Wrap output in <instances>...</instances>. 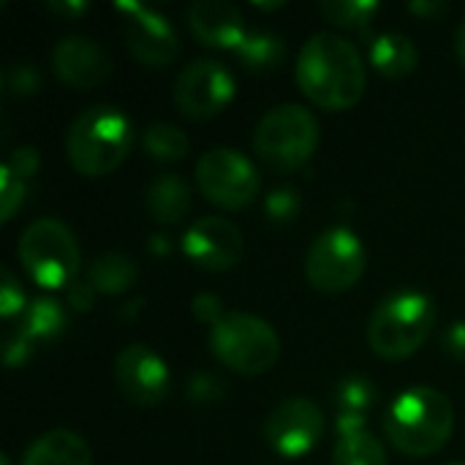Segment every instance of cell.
<instances>
[{
  "mask_svg": "<svg viewBox=\"0 0 465 465\" xmlns=\"http://www.w3.org/2000/svg\"><path fill=\"white\" fill-rule=\"evenodd\" d=\"M134 144V125L117 109L95 104L84 109L68 128L65 153L74 169L84 177L112 174Z\"/></svg>",
  "mask_w": 465,
  "mask_h": 465,
  "instance_id": "3957f363",
  "label": "cell"
},
{
  "mask_svg": "<svg viewBox=\"0 0 465 465\" xmlns=\"http://www.w3.org/2000/svg\"><path fill=\"white\" fill-rule=\"evenodd\" d=\"M436 302L422 292H398L387 297L368 322V343L381 360H406L417 354L436 330Z\"/></svg>",
  "mask_w": 465,
  "mask_h": 465,
  "instance_id": "277c9868",
  "label": "cell"
},
{
  "mask_svg": "<svg viewBox=\"0 0 465 465\" xmlns=\"http://www.w3.org/2000/svg\"><path fill=\"white\" fill-rule=\"evenodd\" d=\"M65 327H68L65 308L57 300L44 297V300H35L25 311V324H22L19 332H25L35 343V341H54L57 335L65 332Z\"/></svg>",
  "mask_w": 465,
  "mask_h": 465,
  "instance_id": "603a6c76",
  "label": "cell"
},
{
  "mask_svg": "<svg viewBox=\"0 0 465 465\" xmlns=\"http://www.w3.org/2000/svg\"><path fill=\"white\" fill-rule=\"evenodd\" d=\"M19 259L27 275L44 289L71 286L79 272L76 237L57 218H38L22 232Z\"/></svg>",
  "mask_w": 465,
  "mask_h": 465,
  "instance_id": "52a82bcc",
  "label": "cell"
},
{
  "mask_svg": "<svg viewBox=\"0 0 465 465\" xmlns=\"http://www.w3.org/2000/svg\"><path fill=\"white\" fill-rule=\"evenodd\" d=\"M114 379L120 392L136 406H155L169 392V371L163 360L142 343L125 346L117 354Z\"/></svg>",
  "mask_w": 465,
  "mask_h": 465,
  "instance_id": "4fadbf2b",
  "label": "cell"
},
{
  "mask_svg": "<svg viewBox=\"0 0 465 465\" xmlns=\"http://www.w3.org/2000/svg\"><path fill=\"white\" fill-rule=\"evenodd\" d=\"M332 465H387V452L376 436L357 430L338 439Z\"/></svg>",
  "mask_w": 465,
  "mask_h": 465,
  "instance_id": "cb8c5ba5",
  "label": "cell"
},
{
  "mask_svg": "<svg viewBox=\"0 0 465 465\" xmlns=\"http://www.w3.org/2000/svg\"><path fill=\"white\" fill-rule=\"evenodd\" d=\"M16 177H22L25 183L38 172V153L33 150V147H19L14 155H11V161L5 163Z\"/></svg>",
  "mask_w": 465,
  "mask_h": 465,
  "instance_id": "1f68e13d",
  "label": "cell"
},
{
  "mask_svg": "<svg viewBox=\"0 0 465 465\" xmlns=\"http://www.w3.org/2000/svg\"><path fill=\"white\" fill-rule=\"evenodd\" d=\"M93 286L90 283H71L68 286V302L76 308V311H84V308H90L93 305Z\"/></svg>",
  "mask_w": 465,
  "mask_h": 465,
  "instance_id": "d590c367",
  "label": "cell"
},
{
  "mask_svg": "<svg viewBox=\"0 0 465 465\" xmlns=\"http://www.w3.org/2000/svg\"><path fill=\"white\" fill-rule=\"evenodd\" d=\"M444 351L455 360H465V322H455L444 335Z\"/></svg>",
  "mask_w": 465,
  "mask_h": 465,
  "instance_id": "e575fe53",
  "label": "cell"
},
{
  "mask_svg": "<svg viewBox=\"0 0 465 465\" xmlns=\"http://www.w3.org/2000/svg\"><path fill=\"white\" fill-rule=\"evenodd\" d=\"M27 193V183L22 177H16L8 166H3V196H0V207H3V221H11L14 213L22 207Z\"/></svg>",
  "mask_w": 465,
  "mask_h": 465,
  "instance_id": "f1b7e54d",
  "label": "cell"
},
{
  "mask_svg": "<svg viewBox=\"0 0 465 465\" xmlns=\"http://www.w3.org/2000/svg\"><path fill=\"white\" fill-rule=\"evenodd\" d=\"M379 11L373 0H327L322 3V14L338 27H365Z\"/></svg>",
  "mask_w": 465,
  "mask_h": 465,
  "instance_id": "484cf974",
  "label": "cell"
},
{
  "mask_svg": "<svg viewBox=\"0 0 465 465\" xmlns=\"http://www.w3.org/2000/svg\"><path fill=\"white\" fill-rule=\"evenodd\" d=\"M150 251H155V253H166V251H169L166 237H153V240H150Z\"/></svg>",
  "mask_w": 465,
  "mask_h": 465,
  "instance_id": "ab89813d",
  "label": "cell"
},
{
  "mask_svg": "<svg viewBox=\"0 0 465 465\" xmlns=\"http://www.w3.org/2000/svg\"><path fill=\"white\" fill-rule=\"evenodd\" d=\"M221 390H223L221 381H215L213 376H196L188 384V392H191L193 401H218L221 398Z\"/></svg>",
  "mask_w": 465,
  "mask_h": 465,
  "instance_id": "836d02e7",
  "label": "cell"
},
{
  "mask_svg": "<svg viewBox=\"0 0 465 465\" xmlns=\"http://www.w3.org/2000/svg\"><path fill=\"white\" fill-rule=\"evenodd\" d=\"M193 316L204 324H218L223 316H221V300L215 294H196L193 297Z\"/></svg>",
  "mask_w": 465,
  "mask_h": 465,
  "instance_id": "d6a6232c",
  "label": "cell"
},
{
  "mask_svg": "<svg viewBox=\"0 0 465 465\" xmlns=\"http://www.w3.org/2000/svg\"><path fill=\"white\" fill-rule=\"evenodd\" d=\"M384 430L398 452L409 458H428L447 447L455 430V409L444 392L414 387L390 406Z\"/></svg>",
  "mask_w": 465,
  "mask_h": 465,
  "instance_id": "7a4b0ae2",
  "label": "cell"
},
{
  "mask_svg": "<svg viewBox=\"0 0 465 465\" xmlns=\"http://www.w3.org/2000/svg\"><path fill=\"white\" fill-rule=\"evenodd\" d=\"M0 465H11V460H8V455H0Z\"/></svg>",
  "mask_w": 465,
  "mask_h": 465,
  "instance_id": "b9f144b4",
  "label": "cell"
},
{
  "mask_svg": "<svg viewBox=\"0 0 465 465\" xmlns=\"http://www.w3.org/2000/svg\"><path fill=\"white\" fill-rule=\"evenodd\" d=\"M365 267H368V251L362 240L343 226H332L322 232L305 256V275L311 286L324 294L349 292L365 275Z\"/></svg>",
  "mask_w": 465,
  "mask_h": 465,
  "instance_id": "ba28073f",
  "label": "cell"
},
{
  "mask_svg": "<svg viewBox=\"0 0 465 465\" xmlns=\"http://www.w3.org/2000/svg\"><path fill=\"white\" fill-rule=\"evenodd\" d=\"M142 147L155 161H180L188 155V136L169 123H155L144 131Z\"/></svg>",
  "mask_w": 465,
  "mask_h": 465,
  "instance_id": "d4e9b609",
  "label": "cell"
},
{
  "mask_svg": "<svg viewBox=\"0 0 465 465\" xmlns=\"http://www.w3.org/2000/svg\"><path fill=\"white\" fill-rule=\"evenodd\" d=\"M38 87V71L30 63H11L3 71V93L8 95H30Z\"/></svg>",
  "mask_w": 465,
  "mask_h": 465,
  "instance_id": "4316f807",
  "label": "cell"
},
{
  "mask_svg": "<svg viewBox=\"0 0 465 465\" xmlns=\"http://www.w3.org/2000/svg\"><path fill=\"white\" fill-rule=\"evenodd\" d=\"M365 82V63L343 35L316 33L297 57V84L322 109H351L362 98Z\"/></svg>",
  "mask_w": 465,
  "mask_h": 465,
  "instance_id": "6da1fadb",
  "label": "cell"
},
{
  "mask_svg": "<svg viewBox=\"0 0 465 465\" xmlns=\"http://www.w3.org/2000/svg\"><path fill=\"white\" fill-rule=\"evenodd\" d=\"M52 65H54V74L60 76V82H65L76 90L98 87L112 74L109 52L87 35L60 38L52 52Z\"/></svg>",
  "mask_w": 465,
  "mask_h": 465,
  "instance_id": "9a60e30c",
  "label": "cell"
},
{
  "mask_svg": "<svg viewBox=\"0 0 465 465\" xmlns=\"http://www.w3.org/2000/svg\"><path fill=\"white\" fill-rule=\"evenodd\" d=\"M183 248L196 267L207 272H223L232 270L242 256V232L226 218L207 215L188 229Z\"/></svg>",
  "mask_w": 465,
  "mask_h": 465,
  "instance_id": "5bb4252c",
  "label": "cell"
},
{
  "mask_svg": "<svg viewBox=\"0 0 465 465\" xmlns=\"http://www.w3.org/2000/svg\"><path fill=\"white\" fill-rule=\"evenodd\" d=\"M191 210V188L177 174H158L147 185V213L169 226L188 215Z\"/></svg>",
  "mask_w": 465,
  "mask_h": 465,
  "instance_id": "d6986e66",
  "label": "cell"
},
{
  "mask_svg": "<svg viewBox=\"0 0 465 465\" xmlns=\"http://www.w3.org/2000/svg\"><path fill=\"white\" fill-rule=\"evenodd\" d=\"M324 414L308 398H289L275 406L264 422L267 444L283 458H302L308 455L324 436Z\"/></svg>",
  "mask_w": 465,
  "mask_h": 465,
  "instance_id": "8fae6325",
  "label": "cell"
},
{
  "mask_svg": "<svg viewBox=\"0 0 465 465\" xmlns=\"http://www.w3.org/2000/svg\"><path fill=\"white\" fill-rule=\"evenodd\" d=\"M22 465H93V455L79 433L49 430L30 444Z\"/></svg>",
  "mask_w": 465,
  "mask_h": 465,
  "instance_id": "e0dca14e",
  "label": "cell"
},
{
  "mask_svg": "<svg viewBox=\"0 0 465 465\" xmlns=\"http://www.w3.org/2000/svg\"><path fill=\"white\" fill-rule=\"evenodd\" d=\"M49 8H54L65 16H76L82 11H87V3H49Z\"/></svg>",
  "mask_w": 465,
  "mask_h": 465,
  "instance_id": "74e56055",
  "label": "cell"
},
{
  "mask_svg": "<svg viewBox=\"0 0 465 465\" xmlns=\"http://www.w3.org/2000/svg\"><path fill=\"white\" fill-rule=\"evenodd\" d=\"M237 54L242 65L253 74H267L275 71L283 57H286V41L275 33H248L242 44L237 46Z\"/></svg>",
  "mask_w": 465,
  "mask_h": 465,
  "instance_id": "7402d4cb",
  "label": "cell"
},
{
  "mask_svg": "<svg viewBox=\"0 0 465 465\" xmlns=\"http://www.w3.org/2000/svg\"><path fill=\"white\" fill-rule=\"evenodd\" d=\"M409 11L422 14V16H439V14H447V5L444 3H411Z\"/></svg>",
  "mask_w": 465,
  "mask_h": 465,
  "instance_id": "8d00e7d4",
  "label": "cell"
},
{
  "mask_svg": "<svg viewBox=\"0 0 465 465\" xmlns=\"http://www.w3.org/2000/svg\"><path fill=\"white\" fill-rule=\"evenodd\" d=\"M125 14V44L131 54L150 68L169 65L180 52V38L172 22L142 3H117Z\"/></svg>",
  "mask_w": 465,
  "mask_h": 465,
  "instance_id": "7c38bea8",
  "label": "cell"
},
{
  "mask_svg": "<svg viewBox=\"0 0 465 465\" xmlns=\"http://www.w3.org/2000/svg\"><path fill=\"white\" fill-rule=\"evenodd\" d=\"M455 49H458V60L463 63L465 68V16L463 22H460V27H458V33H455Z\"/></svg>",
  "mask_w": 465,
  "mask_h": 465,
  "instance_id": "f35d334b",
  "label": "cell"
},
{
  "mask_svg": "<svg viewBox=\"0 0 465 465\" xmlns=\"http://www.w3.org/2000/svg\"><path fill=\"white\" fill-rule=\"evenodd\" d=\"M234 98V76L215 60L188 63L174 82V104L185 117L207 120Z\"/></svg>",
  "mask_w": 465,
  "mask_h": 465,
  "instance_id": "30bf717a",
  "label": "cell"
},
{
  "mask_svg": "<svg viewBox=\"0 0 465 465\" xmlns=\"http://www.w3.org/2000/svg\"><path fill=\"white\" fill-rule=\"evenodd\" d=\"M196 183H199V191L213 204L226 207V210H240L251 204L262 185L256 166L245 155L229 147L210 150L199 158Z\"/></svg>",
  "mask_w": 465,
  "mask_h": 465,
  "instance_id": "9c48e42d",
  "label": "cell"
},
{
  "mask_svg": "<svg viewBox=\"0 0 465 465\" xmlns=\"http://www.w3.org/2000/svg\"><path fill=\"white\" fill-rule=\"evenodd\" d=\"M0 281H3L0 283V313L5 319H11V316L25 311V292H22V286H19V281L14 278L11 270H3Z\"/></svg>",
  "mask_w": 465,
  "mask_h": 465,
  "instance_id": "f546056e",
  "label": "cell"
},
{
  "mask_svg": "<svg viewBox=\"0 0 465 465\" xmlns=\"http://www.w3.org/2000/svg\"><path fill=\"white\" fill-rule=\"evenodd\" d=\"M373 406V384L365 379H346L338 390V430L341 436L365 430V411Z\"/></svg>",
  "mask_w": 465,
  "mask_h": 465,
  "instance_id": "44dd1931",
  "label": "cell"
},
{
  "mask_svg": "<svg viewBox=\"0 0 465 465\" xmlns=\"http://www.w3.org/2000/svg\"><path fill=\"white\" fill-rule=\"evenodd\" d=\"M139 278L136 262L120 251H106L93 259L87 270V283L101 294H123L128 292Z\"/></svg>",
  "mask_w": 465,
  "mask_h": 465,
  "instance_id": "ffe728a7",
  "label": "cell"
},
{
  "mask_svg": "<svg viewBox=\"0 0 465 465\" xmlns=\"http://www.w3.org/2000/svg\"><path fill=\"white\" fill-rule=\"evenodd\" d=\"M210 349L221 365L242 376H259L275 368L281 357L278 332L259 316L226 313L210 330Z\"/></svg>",
  "mask_w": 465,
  "mask_h": 465,
  "instance_id": "5b68a950",
  "label": "cell"
},
{
  "mask_svg": "<svg viewBox=\"0 0 465 465\" xmlns=\"http://www.w3.org/2000/svg\"><path fill=\"white\" fill-rule=\"evenodd\" d=\"M253 147L278 169H300L319 147V120L300 104L272 106L256 125Z\"/></svg>",
  "mask_w": 465,
  "mask_h": 465,
  "instance_id": "8992f818",
  "label": "cell"
},
{
  "mask_svg": "<svg viewBox=\"0 0 465 465\" xmlns=\"http://www.w3.org/2000/svg\"><path fill=\"white\" fill-rule=\"evenodd\" d=\"M264 207H267V215H270L275 223H292V221L297 218L302 202H300V196H297L294 188H275V191L267 196Z\"/></svg>",
  "mask_w": 465,
  "mask_h": 465,
  "instance_id": "83f0119b",
  "label": "cell"
},
{
  "mask_svg": "<svg viewBox=\"0 0 465 465\" xmlns=\"http://www.w3.org/2000/svg\"><path fill=\"white\" fill-rule=\"evenodd\" d=\"M30 354H33V341H30L25 332H14V335L5 341L3 357H5V365H8V368H16V365H22V362H25Z\"/></svg>",
  "mask_w": 465,
  "mask_h": 465,
  "instance_id": "4dcf8cb0",
  "label": "cell"
},
{
  "mask_svg": "<svg viewBox=\"0 0 465 465\" xmlns=\"http://www.w3.org/2000/svg\"><path fill=\"white\" fill-rule=\"evenodd\" d=\"M188 25L202 44L221 49H237L248 35L242 11L226 0H196L188 8Z\"/></svg>",
  "mask_w": 465,
  "mask_h": 465,
  "instance_id": "2e32d148",
  "label": "cell"
},
{
  "mask_svg": "<svg viewBox=\"0 0 465 465\" xmlns=\"http://www.w3.org/2000/svg\"><path fill=\"white\" fill-rule=\"evenodd\" d=\"M259 8H281L283 3H256Z\"/></svg>",
  "mask_w": 465,
  "mask_h": 465,
  "instance_id": "60d3db41",
  "label": "cell"
},
{
  "mask_svg": "<svg viewBox=\"0 0 465 465\" xmlns=\"http://www.w3.org/2000/svg\"><path fill=\"white\" fill-rule=\"evenodd\" d=\"M420 63V52L414 41L403 33H381L371 44V65L390 79L409 76Z\"/></svg>",
  "mask_w": 465,
  "mask_h": 465,
  "instance_id": "ac0fdd59",
  "label": "cell"
},
{
  "mask_svg": "<svg viewBox=\"0 0 465 465\" xmlns=\"http://www.w3.org/2000/svg\"><path fill=\"white\" fill-rule=\"evenodd\" d=\"M450 465H465V463H450Z\"/></svg>",
  "mask_w": 465,
  "mask_h": 465,
  "instance_id": "7bdbcfd3",
  "label": "cell"
}]
</instances>
